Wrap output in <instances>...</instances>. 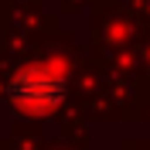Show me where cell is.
<instances>
[{
	"label": "cell",
	"mask_w": 150,
	"mask_h": 150,
	"mask_svg": "<svg viewBox=\"0 0 150 150\" xmlns=\"http://www.w3.org/2000/svg\"><path fill=\"white\" fill-rule=\"evenodd\" d=\"M68 79L58 62H34L10 75L7 82V103L28 116H48L65 103Z\"/></svg>",
	"instance_id": "cell-1"
}]
</instances>
